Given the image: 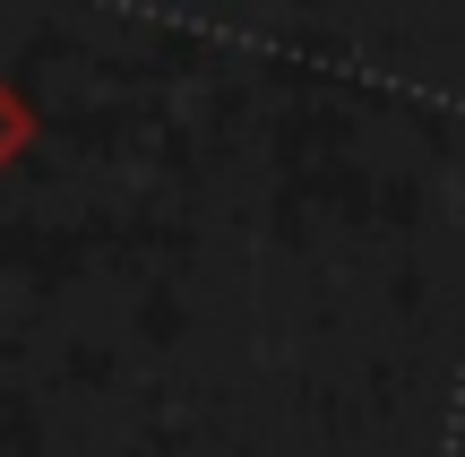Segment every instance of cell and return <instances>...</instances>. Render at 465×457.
<instances>
[{"label": "cell", "instance_id": "1", "mask_svg": "<svg viewBox=\"0 0 465 457\" xmlns=\"http://www.w3.org/2000/svg\"><path fill=\"white\" fill-rule=\"evenodd\" d=\"M35 130H44V121H35L26 86H17V78H0V173H17V155L35 147Z\"/></svg>", "mask_w": 465, "mask_h": 457}]
</instances>
